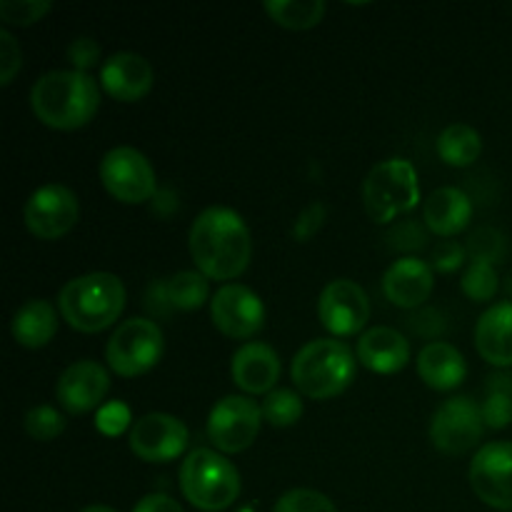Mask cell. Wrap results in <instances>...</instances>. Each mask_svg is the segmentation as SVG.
Returning a JSON list of instances; mask_svg holds the SVG:
<instances>
[{"label": "cell", "instance_id": "12", "mask_svg": "<svg viewBox=\"0 0 512 512\" xmlns=\"http://www.w3.org/2000/svg\"><path fill=\"white\" fill-rule=\"evenodd\" d=\"M318 318L335 338L358 335L370 318L368 293L355 280H330L318 298Z\"/></svg>", "mask_w": 512, "mask_h": 512}, {"label": "cell", "instance_id": "40", "mask_svg": "<svg viewBox=\"0 0 512 512\" xmlns=\"http://www.w3.org/2000/svg\"><path fill=\"white\" fill-rule=\"evenodd\" d=\"M133 512H183L178 500H173L165 493H150L135 505Z\"/></svg>", "mask_w": 512, "mask_h": 512}, {"label": "cell", "instance_id": "4", "mask_svg": "<svg viewBox=\"0 0 512 512\" xmlns=\"http://www.w3.org/2000/svg\"><path fill=\"white\" fill-rule=\"evenodd\" d=\"M355 368H358V360L343 340L318 338L295 353L290 375L300 395L313 400H330L350 388Z\"/></svg>", "mask_w": 512, "mask_h": 512}, {"label": "cell", "instance_id": "23", "mask_svg": "<svg viewBox=\"0 0 512 512\" xmlns=\"http://www.w3.org/2000/svg\"><path fill=\"white\" fill-rule=\"evenodd\" d=\"M418 375L428 388L455 390L468 375V363L455 345L433 340L418 355Z\"/></svg>", "mask_w": 512, "mask_h": 512}, {"label": "cell", "instance_id": "26", "mask_svg": "<svg viewBox=\"0 0 512 512\" xmlns=\"http://www.w3.org/2000/svg\"><path fill=\"white\" fill-rule=\"evenodd\" d=\"M265 13L288 30H308L323 20V0H268Z\"/></svg>", "mask_w": 512, "mask_h": 512}, {"label": "cell", "instance_id": "11", "mask_svg": "<svg viewBox=\"0 0 512 512\" xmlns=\"http://www.w3.org/2000/svg\"><path fill=\"white\" fill-rule=\"evenodd\" d=\"M80 218V203L70 188L48 183L35 190L23 208L25 228L40 240H58L75 228Z\"/></svg>", "mask_w": 512, "mask_h": 512}, {"label": "cell", "instance_id": "8", "mask_svg": "<svg viewBox=\"0 0 512 512\" xmlns=\"http://www.w3.org/2000/svg\"><path fill=\"white\" fill-rule=\"evenodd\" d=\"M263 423V408L248 395H228L218 400L208 415V440L223 455H235L255 443Z\"/></svg>", "mask_w": 512, "mask_h": 512}, {"label": "cell", "instance_id": "33", "mask_svg": "<svg viewBox=\"0 0 512 512\" xmlns=\"http://www.w3.org/2000/svg\"><path fill=\"white\" fill-rule=\"evenodd\" d=\"M503 235L493 228H483L470 238L468 253L473 260H483V263H495L503 258Z\"/></svg>", "mask_w": 512, "mask_h": 512}, {"label": "cell", "instance_id": "34", "mask_svg": "<svg viewBox=\"0 0 512 512\" xmlns=\"http://www.w3.org/2000/svg\"><path fill=\"white\" fill-rule=\"evenodd\" d=\"M483 423L493 430H503L512 423V395L510 393H488L483 408Z\"/></svg>", "mask_w": 512, "mask_h": 512}, {"label": "cell", "instance_id": "27", "mask_svg": "<svg viewBox=\"0 0 512 512\" xmlns=\"http://www.w3.org/2000/svg\"><path fill=\"white\" fill-rule=\"evenodd\" d=\"M163 293L175 310H198L208 300V278L195 270H180L165 280Z\"/></svg>", "mask_w": 512, "mask_h": 512}, {"label": "cell", "instance_id": "17", "mask_svg": "<svg viewBox=\"0 0 512 512\" xmlns=\"http://www.w3.org/2000/svg\"><path fill=\"white\" fill-rule=\"evenodd\" d=\"M433 285V265L415 258V255H405V258L395 260L383 275L385 298H388L395 308L403 310L420 308V305L430 298V293H433Z\"/></svg>", "mask_w": 512, "mask_h": 512}, {"label": "cell", "instance_id": "16", "mask_svg": "<svg viewBox=\"0 0 512 512\" xmlns=\"http://www.w3.org/2000/svg\"><path fill=\"white\" fill-rule=\"evenodd\" d=\"M110 390V375L95 360H78L60 373L55 395L70 415H83L103 405Z\"/></svg>", "mask_w": 512, "mask_h": 512}, {"label": "cell", "instance_id": "25", "mask_svg": "<svg viewBox=\"0 0 512 512\" xmlns=\"http://www.w3.org/2000/svg\"><path fill=\"white\" fill-rule=\"evenodd\" d=\"M483 153V138L468 123H453L440 133L438 155L453 168H468Z\"/></svg>", "mask_w": 512, "mask_h": 512}, {"label": "cell", "instance_id": "13", "mask_svg": "<svg viewBox=\"0 0 512 512\" xmlns=\"http://www.w3.org/2000/svg\"><path fill=\"white\" fill-rule=\"evenodd\" d=\"M473 493L488 508L512 512V443H488L470 463Z\"/></svg>", "mask_w": 512, "mask_h": 512}, {"label": "cell", "instance_id": "7", "mask_svg": "<svg viewBox=\"0 0 512 512\" xmlns=\"http://www.w3.org/2000/svg\"><path fill=\"white\" fill-rule=\"evenodd\" d=\"M163 350L165 340L158 323L145 318H130L108 340L105 360L113 373L123 375V378H138L160 363Z\"/></svg>", "mask_w": 512, "mask_h": 512}, {"label": "cell", "instance_id": "36", "mask_svg": "<svg viewBox=\"0 0 512 512\" xmlns=\"http://www.w3.org/2000/svg\"><path fill=\"white\" fill-rule=\"evenodd\" d=\"M68 60L75 65V70L80 73H88L90 68L100 63V45L98 40L90 38V35H80L73 43L68 45Z\"/></svg>", "mask_w": 512, "mask_h": 512}, {"label": "cell", "instance_id": "15", "mask_svg": "<svg viewBox=\"0 0 512 512\" xmlns=\"http://www.w3.org/2000/svg\"><path fill=\"white\" fill-rule=\"evenodd\" d=\"M210 318L223 335L235 340L253 338L265 323V305L258 293L238 283L218 288L210 300Z\"/></svg>", "mask_w": 512, "mask_h": 512}, {"label": "cell", "instance_id": "21", "mask_svg": "<svg viewBox=\"0 0 512 512\" xmlns=\"http://www.w3.org/2000/svg\"><path fill=\"white\" fill-rule=\"evenodd\" d=\"M475 348L480 358L488 360L495 368L512 365V303L493 305L480 315L475 325Z\"/></svg>", "mask_w": 512, "mask_h": 512}, {"label": "cell", "instance_id": "31", "mask_svg": "<svg viewBox=\"0 0 512 512\" xmlns=\"http://www.w3.org/2000/svg\"><path fill=\"white\" fill-rule=\"evenodd\" d=\"M273 512H338L328 495L310 488H295L280 495Z\"/></svg>", "mask_w": 512, "mask_h": 512}, {"label": "cell", "instance_id": "14", "mask_svg": "<svg viewBox=\"0 0 512 512\" xmlns=\"http://www.w3.org/2000/svg\"><path fill=\"white\" fill-rule=\"evenodd\" d=\"M188 428L168 413H148L130 428V450L145 463H170L188 448Z\"/></svg>", "mask_w": 512, "mask_h": 512}, {"label": "cell", "instance_id": "9", "mask_svg": "<svg viewBox=\"0 0 512 512\" xmlns=\"http://www.w3.org/2000/svg\"><path fill=\"white\" fill-rule=\"evenodd\" d=\"M100 180L115 200L128 205L145 203L158 190V178L150 160L130 145H120L103 155Z\"/></svg>", "mask_w": 512, "mask_h": 512}, {"label": "cell", "instance_id": "22", "mask_svg": "<svg viewBox=\"0 0 512 512\" xmlns=\"http://www.w3.org/2000/svg\"><path fill=\"white\" fill-rule=\"evenodd\" d=\"M470 218H473V203H470L468 193L460 188H438L430 193V198L423 205V223L430 233L440 235V238H453L460 230L468 228Z\"/></svg>", "mask_w": 512, "mask_h": 512}, {"label": "cell", "instance_id": "32", "mask_svg": "<svg viewBox=\"0 0 512 512\" xmlns=\"http://www.w3.org/2000/svg\"><path fill=\"white\" fill-rule=\"evenodd\" d=\"M53 10L48 0H0V18L5 25H33Z\"/></svg>", "mask_w": 512, "mask_h": 512}, {"label": "cell", "instance_id": "5", "mask_svg": "<svg viewBox=\"0 0 512 512\" xmlns=\"http://www.w3.org/2000/svg\"><path fill=\"white\" fill-rule=\"evenodd\" d=\"M180 490L193 508L203 512H220L238 500L240 473L223 453L198 448L180 465Z\"/></svg>", "mask_w": 512, "mask_h": 512}, {"label": "cell", "instance_id": "30", "mask_svg": "<svg viewBox=\"0 0 512 512\" xmlns=\"http://www.w3.org/2000/svg\"><path fill=\"white\" fill-rule=\"evenodd\" d=\"M25 433L38 443H50L65 430V418L53 408V405H38V408L25 413Z\"/></svg>", "mask_w": 512, "mask_h": 512}, {"label": "cell", "instance_id": "24", "mask_svg": "<svg viewBox=\"0 0 512 512\" xmlns=\"http://www.w3.org/2000/svg\"><path fill=\"white\" fill-rule=\"evenodd\" d=\"M10 330H13L15 343L23 345V348H45L55 338V333H58V310L43 298L25 300L15 310Z\"/></svg>", "mask_w": 512, "mask_h": 512}, {"label": "cell", "instance_id": "2", "mask_svg": "<svg viewBox=\"0 0 512 512\" xmlns=\"http://www.w3.org/2000/svg\"><path fill=\"white\" fill-rule=\"evenodd\" d=\"M35 118L53 130H78L100 108V88L93 75L80 70H50L30 90Z\"/></svg>", "mask_w": 512, "mask_h": 512}, {"label": "cell", "instance_id": "38", "mask_svg": "<svg viewBox=\"0 0 512 512\" xmlns=\"http://www.w3.org/2000/svg\"><path fill=\"white\" fill-rule=\"evenodd\" d=\"M465 255H468V248H463L458 240H443L433 250V268L440 273H455L465 263Z\"/></svg>", "mask_w": 512, "mask_h": 512}, {"label": "cell", "instance_id": "37", "mask_svg": "<svg viewBox=\"0 0 512 512\" xmlns=\"http://www.w3.org/2000/svg\"><path fill=\"white\" fill-rule=\"evenodd\" d=\"M325 215H328V208H325L323 203H310L308 208L298 215V220H295L293 238L298 240V243H308V240L323 228Z\"/></svg>", "mask_w": 512, "mask_h": 512}, {"label": "cell", "instance_id": "39", "mask_svg": "<svg viewBox=\"0 0 512 512\" xmlns=\"http://www.w3.org/2000/svg\"><path fill=\"white\" fill-rule=\"evenodd\" d=\"M388 238L390 240L400 238L398 243H395V248L415 250V248H423L425 245V230L420 228L418 223H403V225H398V228H395Z\"/></svg>", "mask_w": 512, "mask_h": 512}, {"label": "cell", "instance_id": "35", "mask_svg": "<svg viewBox=\"0 0 512 512\" xmlns=\"http://www.w3.org/2000/svg\"><path fill=\"white\" fill-rule=\"evenodd\" d=\"M20 63H23V55H20L18 40L10 35L8 28H3L0 30V85L13 83Z\"/></svg>", "mask_w": 512, "mask_h": 512}, {"label": "cell", "instance_id": "3", "mask_svg": "<svg viewBox=\"0 0 512 512\" xmlns=\"http://www.w3.org/2000/svg\"><path fill=\"white\" fill-rule=\"evenodd\" d=\"M65 323L80 333L110 328L125 310V285L113 273H88L68 280L58 293Z\"/></svg>", "mask_w": 512, "mask_h": 512}, {"label": "cell", "instance_id": "18", "mask_svg": "<svg viewBox=\"0 0 512 512\" xmlns=\"http://www.w3.org/2000/svg\"><path fill=\"white\" fill-rule=\"evenodd\" d=\"M100 85L120 103H138L153 88V68L138 53H115L100 68Z\"/></svg>", "mask_w": 512, "mask_h": 512}, {"label": "cell", "instance_id": "6", "mask_svg": "<svg viewBox=\"0 0 512 512\" xmlns=\"http://www.w3.org/2000/svg\"><path fill=\"white\" fill-rule=\"evenodd\" d=\"M420 203L418 170L405 158H388L375 165L363 180L365 213L375 223H390Z\"/></svg>", "mask_w": 512, "mask_h": 512}, {"label": "cell", "instance_id": "10", "mask_svg": "<svg viewBox=\"0 0 512 512\" xmlns=\"http://www.w3.org/2000/svg\"><path fill=\"white\" fill-rule=\"evenodd\" d=\"M483 413L480 405L468 395H458L450 398L435 410L433 423H430V440L438 453L450 455H465L473 450L483 438Z\"/></svg>", "mask_w": 512, "mask_h": 512}, {"label": "cell", "instance_id": "1", "mask_svg": "<svg viewBox=\"0 0 512 512\" xmlns=\"http://www.w3.org/2000/svg\"><path fill=\"white\" fill-rule=\"evenodd\" d=\"M188 245L198 273L210 280L238 278L253 255V240L243 215L223 205H213L195 218Z\"/></svg>", "mask_w": 512, "mask_h": 512}, {"label": "cell", "instance_id": "29", "mask_svg": "<svg viewBox=\"0 0 512 512\" xmlns=\"http://www.w3.org/2000/svg\"><path fill=\"white\" fill-rule=\"evenodd\" d=\"M460 288L468 295L473 303H488L498 295L500 278L498 270H495L493 263H483V260H470L468 270L463 273V280H460Z\"/></svg>", "mask_w": 512, "mask_h": 512}, {"label": "cell", "instance_id": "20", "mask_svg": "<svg viewBox=\"0 0 512 512\" xmlns=\"http://www.w3.org/2000/svg\"><path fill=\"white\" fill-rule=\"evenodd\" d=\"M358 360L370 373L393 375L408 365L410 343L400 335V330L378 325V328H370L360 335Z\"/></svg>", "mask_w": 512, "mask_h": 512}, {"label": "cell", "instance_id": "43", "mask_svg": "<svg viewBox=\"0 0 512 512\" xmlns=\"http://www.w3.org/2000/svg\"><path fill=\"white\" fill-rule=\"evenodd\" d=\"M80 512H118V510L108 508V505H88V508H83Z\"/></svg>", "mask_w": 512, "mask_h": 512}, {"label": "cell", "instance_id": "42", "mask_svg": "<svg viewBox=\"0 0 512 512\" xmlns=\"http://www.w3.org/2000/svg\"><path fill=\"white\" fill-rule=\"evenodd\" d=\"M488 393H510L512 395V375H508V373L490 375Z\"/></svg>", "mask_w": 512, "mask_h": 512}, {"label": "cell", "instance_id": "28", "mask_svg": "<svg viewBox=\"0 0 512 512\" xmlns=\"http://www.w3.org/2000/svg\"><path fill=\"white\" fill-rule=\"evenodd\" d=\"M260 408H263V420H268L273 428H290L303 418V400L288 388H278L265 395Z\"/></svg>", "mask_w": 512, "mask_h": 512}, {"label": "cell", "instance_id": "41", "mask_svg": "<svg viewBox=\"0 0 512 512\" xmlns=\"http://www.w3.org/2000/svg\"><path fill=\"white\" fill-rule=\"evenodd\" d=\"M113 413H115V405H108V408L100 410L98 415V428L108 435L120 433V430L125 428V420H128V415H125V418H115Z\"/></svg>", "mask_w": 512, "mask_h": 512}, {"label": "cell", "instance_id": "19", "mask_svg": "<svg viewBox=\"0 0 512 512\" xmlns=\"http://www.w3.org/2000/svg\"><path fill=\"white\" fill-rule=\"evenodd\" d=\"M280 378V358L270 345L245 343L233 355V383L248 395L273 393Z\"/></svg>", "mask_w": 512, "mask_h": 512}]
</instances>
